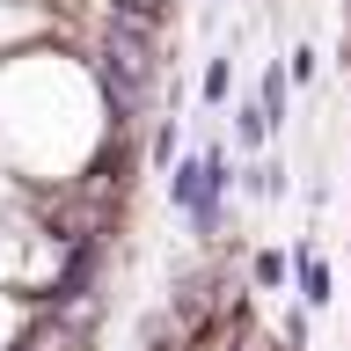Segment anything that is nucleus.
<instances>
[{
	"label": "nucleus",
	"instance_id": "f257e3e1",
	"mask_svg": "<svg viewBox=\"0 0 351 351\" xmlns=\"http://www.w3.org/2000/svg\"><path fill=\"white\" fill-rule=\"evenodd\" d=\"M300 285H307V307H322V300H329V271L307 256V249H300Z\"/></svg>",
	"mask_w": 351,
	"mask_h": 351
},
{
	"label": "nucleus",
	"instance_id": "f03ea898",
	"mask_svg": "<svg viewBox=\"0 0 351 351\" xmlns=\"http://www.w3.org/2000/svg\"><path fill=\"white\" fill-rule=\"evenodd\" d=\"M205 95H213V103L227 95V59H213V66H205Z\"/></svg>",
	"mask_w": 351,
	"mask_h": 351
}]
</instances>
